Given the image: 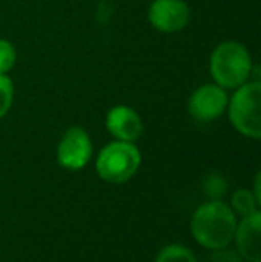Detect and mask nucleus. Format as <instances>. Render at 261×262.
Wrapping results in <instances>:
<instances>
[{
	"label": "nucleus",
	"instance_id": "nucleus-1",
	"mask_svg": "<svg viewBox=\"0 0 261 262\" xmlns=\"http://www.w3.org/2000/svg\"><path fill=\"white\" fill-rule=\"evenodd\" d=\"M238 216L224 200H208L193 210L190 232L200 248L224 250L233 243Z\"/></svg>",
	"mask_w": 261,
	"mask_h": 262
},
{
	"label": "nucleus",
	"instance_id": "nucleus-2",
	"mask_svg": "<svg viewBox=\"0 0 261 262\" xmlns=\"http://www.w3.org/2000/svg\"><path fill=\"white\" fill-rule=\"evenodd\" d=\"M254 62L247 47L234 39H226L218 43L209 55V73L215 84L227 91L252 79Z\"/></svg>",
	"mask_w": 261,
	"mask_h": 262
},
{
	"label": "nucleus",
	"instance_id": "nucleus-3",
	"mask_svg": "<svg viewBox=\"0 0 261 262\" xmlns=\"http://www.w3.org/2000/svg\"><path fill=\"white\" fill-rule=\"evenodd\" d=\"M233 128L244 138H261V82L251 79L233 90L226 109Z\"/></svg>",
	"mask_w": 261,
	"mask_h": 262
},
{
	"label": "nucleus",
	"instance_id": "nucleus-4",
	"mask_svg": "<svg viewBox=\"0 0 261 262\" xmlns=\"http://www.w3.org/2000/svg\"><path fill=\"white\" fill-rule=\"evenodd\" d=\"M142 166V152L131 141L113 139L104 145L95 157V171L108 184H126L138 173Z\"/></svg>",
	"mask_w": 261,
	"mask_h": 262
},
{
	"label": "nucleus",
	"instance_id": "nucleus-5",
	"mask_svg": "<svg viewBox=\"0 0 261 262\" xmlns=\"http://www.w3.org/2000/svg\"><path fill=\"white\" fill-rule=\"evenodd\" d=\"M93 157V141L84 127L73 125L65 130L56 148V161L63 169L81 171Z\"/></svg>",
	"mask_w": 261,
	"mask_h": 262
},
{
	"label": "nucleus",
	"instance_id": "nucleus-6",
	"mask_svg": "<svg viewBox=\"0 0 261 262\" xmlns=\"http://www.w3.org/2000/svg\"><path fill=\"white\" fill-rule=\"evenodd\" d=\"M229 95L218 84H202L193 90L188 98V113L198 123H211L218 120L227 109Z\"/></svg>",
	"mask_w": 261,
	"mask_h": 262
},
{
	"label": "nucleus",
	"instance_id": "nucleus-7",
	"mask_svg": "<svg viewBox=\"0 0 261 262\" xmlns=\"http://www.w3.org/2000/svg\"><path fill=\"white\" fill-rule=\"evenodd\" d=\"M147 18L157 32L175 34L188 27L192 20V9L186 0H152Z\"/></svg>",
	"mask_w": 261,
	"mask_h": 262
},
{
	"label": "nucleus",
	"instance_id": "nucleus-8",
	"mask_svg": "<svg viewBox=\"0 0 261 262\" xmlns=\"http://www.w3.org/2000/svg\"><path fill=\"white\" fill-rule=\"evenodd\" d=\"M104 125H106V130L109 132V136L113 139H118V141L136 143V139L143 132L142 116L138 114V111L126 104L113 105L106 113Z\"/></svg>",
	"mask_w": 261,
	"mask_h": 262
},
{
	"label": "nucleus",
	"instance_id": "nucleus-9",
	"mask_svg": "<svg viewBox=\"0 0 261 262\" xmlns=\"http://www.w3.org/2000/svg\"><path fill=\"white\" fill-rule=\"evenodd\" d=\"M261 212L244 216L236 223L233 243L236 246L234 252L245 262H261Z\"/></svg>",
	"mask_w": 261,
	"mask_h": 262
},
{
	"label": "nucleus",
	"instance_id": "nucleus-10",
	"mask_svg": "<svg viewBox=\"0 0 261 262\" xmlns=\"http://www.w3.org/2000/svg\"><path fill=\"white\" fill-rule=\"evenodd\" d=\"M259 205H261L259 200L254 196V193H252L251 189H247V187H238V189H234L233 194H231L229 207L240 217L249 216V214L259 210Z\"/></svg>",
	"mask_w": 261,
	"mask_h": 262
},
{
	"label": "nucleus",
	"instance_id": "nucleus-11",
	"mask_svg": "<svg viewBox=\"0 0 261 262\" xmlns=\"http://www.w3.org/2000/svg\"><path fill=\"white\" fill-rule=\"evenodd\" d=\"M154 262H198L195 253L185 245H167L157 252Z\"/></svg>",
	"mask_w": 261,
	"mask_h": 262
},
{
	"label": "nucleus",
	"instance_id": "nucleus-12",
	"mask_svg": "<svg viewBox=\"0 0 261 262\" xmlns=\"http://www.w3.org/2000/svg\"><path fill=\"white\" fill-rule=\"evenodd\" d=\"M202 189H204V193L209 196V200H222V198L226 196L227 189H229V184H227V179L222 173L213 171L204 177V180H202Z\"/></svg>",
	"mask_w": 261,
	"mask_h": 262
},
{
	"label": "nucleus",
	"instance_id": "nucleus-13",
	"mask_svg": "<svg viewBox=\"0 0 261 262\" xmlns=\"http://www.w3.org/2000/svg\"><path fill=\"white\" fill-rule=\"evenodd\" d=\"M14 100V84L9 73H0V120L7 116Z\"/></svg>",
	"mask_w": 261,
	"mask_h": 262
},
{
	"label": "nucleus",
	"instance_id": "nucleus-14",
	"mask_svg": "<svg viewBox=\"0 0 261 262\" xmlns=\"http://www.w3.org/2000/svg\"><path fill=\"white\" fill-rule=\"evenodd\" d=\"M16 49L9 39L0 38V73H9L16 66Z\"/></svg>",
	"mask_w": 261,
	"mask_h": 262
},
{
	"label": "nucleus",
	"instance_id": "nucleus-15",
	"mask_svg": "<svg viewBox=\"0 0 261 262\" xmlns=\"http://www.w3.org/2000/svg\"><path fill=\"white\" fill-rule=\"evenodd\" d=\"M206 262H245V260L236 252H231V250L224 248V250L211 252V255L206 259Z\"/></svg>",
	"mask_w": 261,
	"mask_h": 262
}]
</instances>
